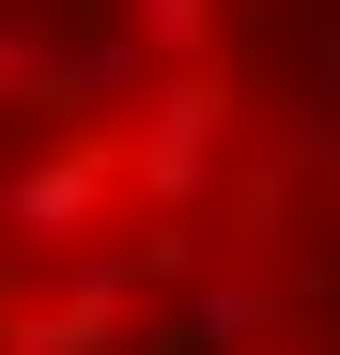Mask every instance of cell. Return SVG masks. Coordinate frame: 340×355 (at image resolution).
<instances>
[{
	"instance_id": "obj_1",
	"label": "cell",
	"mask_w": 340,
	"mask_h": 355,
	"mask_svg": "<svg viewBox=\"0 0 340 355\" xmlns=\"http://www.w3.org/2000/svg\"><path fill=\"white\" fill-rule=\"evenodd\" d=\"M0 355H340V0H0Z\"/></svg>"
}]
</instances>
